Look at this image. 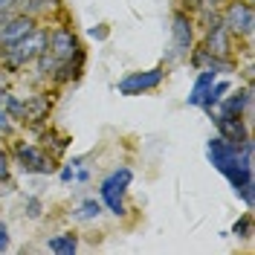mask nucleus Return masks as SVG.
<instances>
[{"label":"nucleus","mask_w":255,"mask_h":255,"mask_svg":"<svg viewBox=\"0 0 255 255\" xmlns=\"http://www.w3.org/2000/svg\"><path fill=\"white\" fill-rule=\"evenodd\" d=\"M47 35H49V26L47 23H38L26 38H20V41L9 44V47H0V67L9 76H20L23 70H29L32 61L47 47Z\"/></svg>","instance_id":"obj_1"},{"label":"nucleus","mask_w":255,"mask_h":255,"mask_svg":"<svg viewBox=\"0 0 255 255\" xmlns=\"http://www.w3.org/2000/svg\"><path fill=\"white\" fill-rule=\"evenodd\" d=\"M9 157H12V168L26 177H49L58 168V157H52L41 142H32L23 136H12Z\"/></svg>","instance_id":"obj_2"},{"label":"nucleus","mask_w":255,"mask_h":255,"mask_svg":"<svg viewBox=\"0 0 255 255\" xmlns=\"http://www.w3.org/2000/svg\"><path fill=\"white\" fill-rule=\"evenodd\" d=\"M197 44V17L180 9L177 6L171 12V26H168V47H165V55H162V64L165 67H174V64H186L189 52Z\"/></svg>","instance_id":"obj_3"},{"label":"nucleus","mask_w":255,"mask_h":255,"mask_svg":"<svg viewBox=\"0 0 255 255\" xmlns=\"http://www.w3.org/2000/svg\"><path fill=\"white\" fill-rule=\"evenodd\" d=\"M133 168L130 165H116L108 174L99 180V200L105 206V215H113V218H128V191H130V183H133Z\"/></svg>","instance_id":"obj_4"},{"label":"nucleus","mask_w":255,"mask_h":255,"mask_svg":"<svg viewBox=\"0 0 255 255\" xmlns=\"http://www.w3.org/2000/svg\"><path fill=\"white\" fill-rule=\"evenodd\" d=\"M221 20L229 29V35L238 41L241 49H250V41L255 35V9L253 0H226L221 9Z\"/></svg>","instance_id":"obj_5"},{"label":"nucleus","mask_w":255,"mask_h":255,"mask_svg":"<svg viewBox=\"0 0 255 255\" xmlns=\"http://www.w3.org/2000/svg\"><path fill=\"white\" fill-rule=\"evenodd\" d=\"M168 70H171V67H165V64L148 67V70H130V73H125L122 79L116 81V93L128 96V99H133V96H145V93H154V90H159V87L165 84V79H168Z\"/></svg>","instance_id":"obj_6"},{"label":"nucleus","mask_w":255,"mask_h":255,"mask_svg":"<svg viewBox=\"0 0 255 255\" xmlns=\"http://www.w3.org/2000/svg\"><path fill=\"white\" fill-rule=\"evenodd\" d=\"M253 139H247V142H229V139H223L221 133H215V136H209L206 139V159L209 165L221 174V171H226L232 162H238V159H253Z\"/></svg>","instance_id":"obj_7"},{"label":"nucleus","mask_w":255,"mask_h":255,"mask_svg":"<svg viewBox=\"0 0 255 255\" xmlns=\"http://www.w3.org/2000/svg\"><path fill=\"white\" fill-rule=\"evenodd\" d=\"M223 180L229 183V189L235 191L241 203L247 209L255 206V174H253V159H238L232 162L226 171H221Z\"/></svg>","instance_id":"obj_8"},{"label":"nucleus","mask_w":255,"mask_h":255,"mask_svg":"<svg viewBox=\"0 0 255 255\" xmlns=\"http://www.w3.org/2000/svg\"><path fill=\"white\" fill-rule=\"evenodd\" d=\"M47 49H49V55L55 58V64L67 61V58H73V55H79V52H84L79 32L73 29L70 23H52V26H49Z\"/></svg>","instance_id":"obj_9"},{"label":"nucleus","mask_w":255,"mask_h":255,"mask_svg":"<svg viewBox=\"0 0 255 255\" xmlns=\"http://www.w3.org/2000/svg\"><path fill=\"white\" fill-rule=\"evenodd\" d=\"M186 64L194 67V70H203V67H206V70H212L215 76H229V79L241 70L238 58H221V55H212V52H206L200 44H194V49L189 52Z\"/></svg>","instance_id":"obj_10"},{"label":"nucleus","mask_w":255,"mask_h":255,"mask_svg":"<svg viewBox=\"0 0 255 255\" xmlns=\"http://www.w3.org/2000/svg\"><path fill=\"white\" fill-rule=\"evenodd\" d=\"M206 116L212 119V125H215V133H221L223 139H229V142H235V145L253 139L247 119H241V116H226V113H221V111H206Z\"/></svg>","instance_id":"obj_11"},{"label":"nucleus","mask_w":255,"mask_h":255,"mask_svg":"<svg viewBox=\"0 0 255 255\" xmlns=\"http://www.w3.org/2000/svg\"><path fill=\"white\" fill-rule=\"evenodd\" d=\"M215 111L226 113V116H241V119H253V84L247 81V84H241L235 87L232 84V90L221 99V105L215 108Z\"/></svg>","instance_id":"obj_12"},{"label":"nucleus","mask_w":255,"mask_h":255,"mask_svg":"<svg viewBox=\"0 0 255 255\" xmlns=\"http://www.w3.org/2000/svg\"><path fill=\"white\" fill-rule=\"evenodd\" d=\"M23 102H26V119H23V130H41V128L49 122V116H52V96L47 90H41V93H32V96H23Z\"/></svg>","instance_id":"obj_13"},{"label":"nucleus","mask_w":255,"mask_h":255,"mask_svg":"<svg viewBox=\"0 0 255 255\" xmlns=\"http://www.w3.org/2000/svg\"><path fill=\"white\" fill-rule=\"evenodd\" d=\"M38 23H41V20H35L32 15L12 12V15L0 23V47H9V44L20 41V38H26V35H29V32L35 29Z\"/></svg>","instance_id":"obj_14"},{"label":"nucleus","mask_w":255,"mask_h":255,"mask_svg":"<svg viewBox=\"0 0 255 255\" xmlns=\"http://www.w3.org/2000/svg\"><path fill=\"white\" fill-rule=\"evenodd\" d=\"M84 70H87V49L79 52V55H73V58H67V61L55 64L49 84H52V87H70V84H76V81L84 76Z\"/></svg>","instance_id":"obj_15"},{"label":"nucleus","mask_w":255,"mask_h":255,"mask_svg":"<svg viewBox=\"0 0 255 255\" xmlns=\"http://www.w3.org/2000/svg\"><path fill=\"white\" fill-rule=\"evenodd\" d=\"M15 12L32 15L35 20H52L64 12V0H15Z\"/></svg>","instance_id":"obj_16"},{"label":"nucleus","mask_w":255,"mask_h":255,"mask_svg":"<svg viewBox=\"0 0 255 255\" xmlns=\"http://www.w3.org/2000/svg\"><path fill=\"white\" fill-rule=\"evenodd\" d=\"M35 136H38V142L44 145L52 157H61L64 151L70 148V142H73V139H70V133H64L61 128L49 125V122L41 128V130H35Z\"/></svg>","instance_id":"obj_17"},{"label":"nucleus","mask_w":255,"mask_h":255,"mask_svg":"<svg viewBox=\"0 0 255 255\" xmlns=\"http://www.w3.org/2000/svg\"><path fill=\"white\" fill-rule=\"evenodd\" d=\"M47 250L55 255H76L81 250V235L76 229H58L47 238Z\"/></svg>","instance_id":"obj_18"},{"label":"nucleus","mask_w":255,"mask_h":255,"mask_svg":"<svg viewBox=\"0 0 255 255\" xmlns=\"http://www.w3.org/2000/svg\"><path fill=\"white\" fill-rule=\"evenodd\" d=\"M218 79L212 70H194V81H191V87H189V96H186V105L189 108H200L203 105V99H206L209 93V87H212V81Z\"/></svg>","instance_id":"obj_19"},{"label":"nucleus","mask_w":255,"mask_h":255,"mask_svg":"<svg viewBox=\"0 0 255 255\" xmlns=\"http://www.w3.org/2000/svg\"><path fill=\"white\" fill-rule=\"evenodd\" d=\"M102 215H105V206H102L99 197H84V200H79V203L73 206V212H70V218L76 223H93V221H99Z\"/></svg>","instance_id":"obj_20"},{"label":"nucleus","mask_w":255,"mask_h":255,"mask_svg":"<svg viewBox=\"0 0 255 255\" xmlns=\"http://www.w3.org/2000/svg\"><path fill=\"white\" fill-rule=\"evenodd\" d=\"M232 90V79L229 76H218V79L212 81V87H209V93H206V99H203V105H200V111L206 113V111H215L218 105H221V99L226 93Z\"/></svg>","instance_id":"obj_21"},{"label":"nucleus","mask_w":255,"mask_h":255,"mask_svg":"<svg viewBox=\"0 0 255 255\" xmlns=\"http://www.w3.org/2000/svg\"><path fill=\"white\" fill-rule=\"evenodd\" d=\"M0 105L6 108V113L12 116V122H15L17 128H23V119H26V102H23V96L6 90V93H3V99H0Z\"/></svg>","instance_id":"obj_22"},{"label":"nucleus","mask_w":255,"mask_h":255,"mask_svg":"<svg viewBox=\"0 0 255 255\" xmlns=\"http://www.w3.org/2000/svg\"><path fill=\"white\" fill-rule=\"evenodd\" d=\"M81 165H87V157H70L58 162V168H55V174L61 180L64 186H70V183H76V171H79Z\"/></svg>","instance_id":"obj_23"},{"label":"nucleus","mask_w":255,"mask_h":255,"mask_svg":"<svg viewBox=\"0 0 255 255\" xmlns=\"http://www.w3.org/2000/svg\"><path fill=\"white\" fill-rule=\"evenodd\" d=\"M44 212H47V203H44V197H41V194H26V197H23L20 215H23L26 221H41V218H44Z\"/></svg>","instance_id":"obj_24"},{"label":"nucleus","mask_w":255,"mask_h":255,"mask_svg":"<svg viewBox=\"0 0 255 255\" xmlns=\"http://www.w3.org/2000/svg\"><path fill=\"white\" fill-rule=\"evenodd\" d=\"M232 235H235L238 241L253 238V212H244L241 218H235V223H232Z\"/></svg>","instance_id":"obj_25"},{"label":"nucleus","mask_w":255,"mask_h":255,"mask_svg":"<svg viewBox=\"0 0 255 255\" xmlns=\"http://www.w3.org/2000/svg\"><path fill=\"white\" fill-rule=\"evenodd\" d=\"M15 130H17V125L12 122V116L6 113V108L0 105V139H12Z\"/></svg>","instance_id":"obj_26"},{"label":"nucleus","mask_w":255,"mask_h":255,"mask_svg":"<svg viewBox=\"0 0 255 255\" xmlns=\"http://www.w3.org/2000/svg\"><path fill=\"white\" fill-rule=\"evenodd\" d=\"M87 38L96 41V44H105V41L111 38V23H105V20H102V23H93V26L87 29Z\"/></svg>","instance_id":"obj_27"},{"label":"nucleus","mask_w":255,"mask_h":255,"mask_svg":"<svg viewBox=\"0 0 255 255\" xmlns=\"http://www.w3.org/2000/svg\"><path fill=\"white\" fill-rule=\"evenodd\" d=\"M12 177V157H9V148H3L0 142V183Z\"/></svg>","instance_id":"obj_28"},{"label":"nucleus","mask_w":255,"mask_h":255,"mask_svg":"<svg viewBox=\"0 0 255 255\" xmlns=\"http://www.w3.org/2000/svg\"><path fill=\"white\" fill-rule=\"evenodd\" d=\"M12 250V232H9V223L0 221V253H9Z\"/></svg>","instance_id":"obj_29"},{"label":"nucleus","mask_w":255,"mask_h":255,"mask_svg":"<svg viewBox=\"0 0 255 255\" xmlns=\"http://www.w3.org/2000/svg\"><path fill=\"white\" fill-rule=\"evenodd\" d=\"M177 6L186 9V12H191V15H197V12L203 9V0H177Z\"/></svg>","instance_id":"obj_30"},{"label":"nucleus","mask_w":255,"mask_h":255,"mask_svg":"<svg viewBox=\"0 0 255 255\" xmlns=\"http://www.w3.org/2000/svg\"><path fill=\"white\" fill-rule=\"evenodd\" d=\"M15 12V0H0V23Z\"/></svg>","instance_id":"obj_31"},{"label":"nucleus","mask_w":255,"mask_h":255,"mask_svg":"<svg viewBox=\"0 0 255 255\" xmlns=\"http://www.w3.org/2000/svg\"><path fill=\"white\" fill-rule=\"evenodd\" d=\"M6 90H9V73L0 67V99H3V93H6Z\"/></svg>","instance_id":"obj_32"},{"label":"nucleus","mask_w":255,"mask_h":255,"mask_svg":"<svg viewBox=\"0 0 255 255\" xmlns=\"http://www.w3.org/2000/svg\"><path fill=\"white\" fill-rule=\"evenodd\" d=\"M226 0H203V9H221Z\"/></svg>","instance_id":"obj_33"}]
</instances>
